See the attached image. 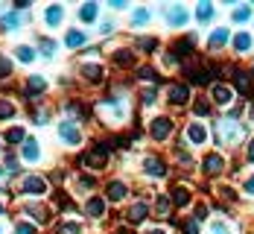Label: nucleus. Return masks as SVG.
Returning <instances> with one entry per match:
<instances>
[{
    "mask_svg": "<svg viewBox=\"0 0 254 234\" xmlns=\"http://www.w3.org/2000/svg\"><path fill=\"white\" fill-rule=\"evenodd\" d=\"M246 126L237 120V117H222L219 123H216V143L219 146H237V143H243L246 140Z\"/></svg>",
    "mask_w": 254,
    "mask_h": 234,
    "instance_id": "f257e3e1",
    "label": "nucleus"
},
{
    "mask_svg": "<svg viewBox=\"0 0 254 234\" xmlns=\"http://www.w3.org/2000/svg\"><path fill=\"white\" fill-rule=\"evenodd\" d=\"M96 111H99V117L105 120V123H111V126H117V123H123L126 120V114H128V108H126V102L120 100H105V102H99L96 105Z\"/></svg>",
    "mask_w": 254,
    "mask_h": 234,
    "instance_id": "f03ea898",
    "label": "nucleus"
},
{
    "mask_svg": "<svg viewBox=\"0 0 254 234\" xmlns=\"http://www.w3.org/2000/svg\"><path fill=\"white\" fill-rule=\"evenodd\" d=\"M108 155H111V149H108L105 143H96L94 149H91V152H88V155L82 158V161H85L88 167L99 170V167H105V164H108Z\"/></svg>",
    "mask_w": 254,
    "mask_h": 234,
    "instance_id": "7ed1b4c3",
    "label": "nucleus"
},
{
    "mask_svg": "<svg viewBox=\"0 0 254 234\" xmlns=\"http://www.w3.org/2000/svg\"><path fill=\"white\" fill-rule=\"evenodd\" d=\"M59 138H62L67 146H76V143L82 140V132H79V126H76L73 120H62V123H59Z\"/></svg>",
    "mask_w": 254,
    "mask_h": 234,
    "instance_id": "20e7f679",
    "label": "nucleus"
},
{
    "mask_svg": "<svg viewBox=\"0 0 254 234\" xmlns=\"http://www.w3.org/2000/svg\"><path fill=\"white\" fill-rule=\"evenodd\" d=\"M164 18H167L169 27H184L187 24V9L184 6H167L164 9Z\"/></svg>",
    "mask_w": 254,
    "mask_h": 234,
    "instance_id": "39448f33",
    "label": "nucleus"
},
{
    "mask_svg": "<svg viewBox=\"0 0 254 234\" xmlns=\"http://www.w3.org/2000/svg\"><path fill=\"white\" fill-rule=\"evenodd\" d=\"M21 190L30 193V196H41V193H47V182L41 176H27L24 185H21Z\"/></svg>",
    "mask_w": 254,
    "mask_h": 234,
    "instance_id": "423d86ee",
    "label": "nucleus"
},
{
    "mask_svg": "<svg viewBox=\"0 0 254 234\" xmlns=\"http://www.w3.org/2000/svg\"><path fill=\"white\" fill-rule=\"evenodd\" d=\"M149 132H152L155 140H167L169 132H172V120H169V117H155L152 126H149Z\"/></svg>",
    "mask_w": 254,
    "mask_h": 234,
    "instance_id": "0eeeda50",
    "label": "nucleus"
},
{
    "mask_svg": "<svg viewBox=\"0 0 254 234\" xmlns=\"http://www.w3.org/2000/svg\"><path fill=\"white\" fill-rule=\"evenodd\" d=\"M211 97H213V102H219V105H231V100H234V88L225 85V82H216V85L211 88Z\"/></svg>",
    "mask_w": 254,
    "mask_h": 234,
    "instance_id": "6e6552de",
    "label": "nucleus"
},
{
    "mask_svg": "<svg viewBox=\"0 0 254 234\" xmlns=\"http://www.w3.org/2000/svg\"><path fill=\"white\" fill-rule=\"evenodd\" d=\"M225 167V158L219 155V152H211L208 158H205V164H202V170L208 173V176H216V173H222Z\"/></svg>",
    "mask_w": 254,
    "mask_h": 234,
    "instance_id": "1a4fd4ad",
    "label": "nucleus"
},
{
    "mask_svg": "<svg viewBox=\"0 0 254 234\" xmlns=\"http://www.w3.org/2000/svg\"><path fill=\"white\" fill-rule=\"evenodd\" d=\"M187 140H190L193 146H202V143L208 140V129H205L202 123H190V126H187Z\"/></svg>",
    "mask_w": 254,
    "mask_h": 234,
    "instance_id": "9d476101",
    "label": "nucleus"
},
{
    "mask_svg": "<svg viewBox=\"0 0 254 234\" xmlns=\"http://www.w3.org/2000/svg\"><path fill=\"white\" fill-rule=\"evenodd\" d=\"M44 21H47V27H50V30H56V27L64 21V9H62V6H56V3H53V6H47Z\"/></svg>",
    "mask_w": 254,
    "mask_h": 234,
    "instance_id": "9b49d317",
    "label": "nucleus"
},
{
    "mask_svg": "<svg viewBox=\"0 0 254 234\" xmlns=\"http://www.w3.org/2000/svg\"><path fill=\"white\" fill-rule=\"evenodd\" d=\"M24 211H27V214H30L32 220H35V223H38V226H41V223H47V220H50V211H47V208H44V205H35V202H30V205H27V208H24Z\"/></svg>",
    "mask_w": 254,
    "mask_h": 234,
    "instance_id": "f8f14e48",
    "label": "nucleus"
},
{
    "mask_svg": "<svg viewBox=\"0 0 254 234\" xmlns=\"http://www.w3.org/2000/svg\"><path fill=\"white\" fill-rule=\"evenodd\" d=\"M228 38H231V33H228L225 27H219V30H213L211 41H208V47H211V50H222L225 44H228Z\"/></svg>",
    "mask_w": 254,
    "mask_h": 234,
    "instance_id": "ddd939ff",
    "label": "nucleus"
},
{
    "mask_svg": "<svg viewBox=\"0 0 254 234\" xmlns=\"http://www.w3.org/2000/svg\"><path fill=\"white\" fill-rule=\"evenodd\" d=\"M143 170H146V176H155V179L167 176V167H164L161 158H146V161H143Z\"/></svg>",
    "mask_w": 254,
    "mask_h": 234,
    "instance_id": "4468645a",
    "label": "nucleus"
},
{
    "mask_svg": "<svg viewBox=\"0 0 254 234\" xmlns=\"http://www.w3.org/2000/svg\"><path fill=\"white\" fill-rule=\"evenodd\" d=\"M146 214H149V208H146L143 202H137V205H131V208L126 211V220H128V223H143V220H146Z\"/></svg>",
    "mask_w": 254,
    "mask_h": 234,
    "instance_id": "2eb2a0df",
    "label": "nucleus"
},
{
    "mask_svg": "<svg viewBox=\"0 0 254 234\" xmlns=\"http://www.w3.org/2000/svg\"><path fill=\"white\" fill-rule=\"evenodd\" d=\"M187 100H190V91H187V85H172V88H169V102H175V105H184Z\"/></svg>",
    "mask_w": 254,
    "mask_h": 234,
    "instance_id": "dca6fc26",
    "label": "nucleus"
},
{
    "mask_svg": "<svg viewBox=\"0 0 254 234\" xmlns=\"http://www.w3.org/2000/svg\"><path fill=\"white\" fill-rule=\"evenodd\" d=\"M126 185H123V182H111V185H108V190H105V196H108V199L111 202H120V199H126Z\"/></svg>",
    "mask_w": 254,
    "mask_h": 234,
    "instance_id": "f3484780",
    "label": "nucleus"
},
{
    "mask_svg": "<svg viewBox=\"0 0 254 234\" xmlns=\"http://www.w3.org/2000/svg\"><path fill=\"white\" fill-rule=\"evenodd\" d=\"M234 82H237V91H240V94H252V76H249V73L234 70Z\"/></svg>",
    "mask_w": 254,
    "mask_h": 234,
    "instance_id": "a211bd4d",
    "label": "nucleus"
},
{
    "mask_svg": "<svg viewBox=\"0 0 254 234\" xmlns=\"http://www.w3.org/2000/svg\"><path fill=\"white\" fill-rule=\"evenodd\" d=\"M64 41H67V47H70V50H76V47H82V44L88 41V35L82 33V30H70Z\"/></svg>",
    "mask_w": 254,
    "mask_h": 234,
    "instance_id": "6ab92c4d",
    "label": "nucleus"
},
{
    "mask_svg": "<svg viewBox=\"0 0 254 234\" xmlns=\"http://www.w3.org/2000/svg\"><path fill=\"white\" fill-rule=\"evenodd\" d=\"M85 211H88V217H102V214H105V199H99V196L88 199Z\"/></svg>",
    "mask_w": 254,
    "mask_h": 234,
    "instance_id": "aec40b11",
    "label": "nucleus"
},
{
    "mask_svg": "<svg viewBox=\"0 0 254 234\" xmlns=\"http://www.w3.org/2000/svg\"><path fill=\"white\" fill-rule=\"evenodd\" d=\"M234 50H237V53H249V50H252V35L249 33L234 35Z\"/></svg>",
    "mask_w": 254,
    "mask_h": 234,
    "instance_id": "412c9836",
    "label": "nucleus"
},
{
    "mask_svg": "<svg viewBox=\"0 0 254 234\" xmlns=\"http://www.w3.org/2000/svg\"><path fill=\"white\" fill-rule=\"evenodd\" d=\"M96 15H99V6H96V3H85V6L79 9V21H85V24H91Z\"/></svg>",
    "mask_w": 254,
    "mask_h": 234,
    "instance_id": "4be33fe9",
    "label": "nucleus"
},
{
    "mask_svg": "<svg viewBox=\"0 0 254 234\" xmlns=\"http://www.w3.org/2000/svg\"><path fill=\"white\" fill-rule=\"evenodd\" d=\"M169 199L175 202L178 208H184V205L190 202V193H187V187H172V193H169Z\"/></svg>",
    "mask_w": 254,
    "mask_h": 234,
    "instance_id": "5701e85b",
    "label": "nucleus"
},
{
    "mask_svg": "<svg viewBox=\"0 0 254 234\" xmlns=\"http://www.w3.org/2000/svg\"><path fill=\"white\" fill-rule=\"evenodd\" d=\"M38 155H41V146L35 140H24V158L27 161H38Z\"/></svg>",
    "mask_w": 254,
    "mask_h": 234,
    "instance_id": "b1692460",
    "label": "nucleus"
},
{
    "mask_svg": "<svg viewBox=\"0 0 254 234\" xmlns=\"http://www.w3.org/2000/svg\"><path fill=\"white\" fill-rule=\"evenodd\" d=\"M82 73H85V79H91V82H99V79H102V67L94 65V62H91V65H82Z\"/></svg>",
    "mask_w": 254,
    "mask_h": 234,
    "instance_id": "393cba45",
    "label": "nucleus"
},
{
    "mask_svg": "<svg viewBox=\"0 0 254 234\" xmlns=\"http://www.w3.org/2000/svg\"><path fill=\"white\" fill-rule=\"evenodd\" d=\"M196 18H199V21H211V18H213V6H211L208 0H202V3L196 6Z\"/></svg>",
    "mask_w": 254,
    "mask_h": 234,
    "instance_id": "a878e982",
    "label": "nucleus"
},
{
    "mask_svg": "<svg viewBox=\"0 0 254 234\" xmlns=\"http://www.w3.org/2000/svg\"><path fill=\"white\" fill-rule=\"evenodd\" d=\"M18 24H21L18 12H9V15H3V18H0V30H18Z\"/></svg>",
    "mask_w": 254,
    "mask_h": 234,
    "instance_id": "bb28decb",
    "label": "nucleus"
},
{
    "mask_svg": "<svg viewBox=\"0 0 254 234\" xmlns=\"http://www.w3.org/2000/svg\"><path fill=\"white\" fill-rule=\"evenodd\" d=\"M15 102L12 100H0V120H9V117H15Z\"/></svg>",
    "mask_w": 254,
    "mask_h": 234,
    "instance_id": "cd10ccee",
    "label": "nucleus"
},
{
    "mask_svg": "<svg viewBox=\"0 0 254 234\" xmlns=\"http://www.w3.org/2000/svg\"><path fill=\"white\" fill-rule=\"evenodd\" d=\"M15 56H18L21 62H32V59H35V50H32L30 44H18V50H15Z\"/></svg>",
    "mask_w": 254,
    "mask_h": 234,
    "instance_id": "c85d7f7f",
    "label": "nucleus"
},
{
    "mask_svg": "<svg viewBox=\"0 0 254 234\" xmlns=\"http://www.w3.org/2000/svg\"><path fill=\"white\" fill-rule=\"evenodd\" d=\"M181 232L184 234H199L202 232V223H199L196 217H193V220H184V223H181Z\"/></svg>",
    "mask_w": 254,
    "mask_h": 234,
    "instance_id": "c756f323",
    "label": "nucleus"
},
{
    "mask_svg": "<svg viewBox=\"0 0 254 234\" xmlns=\"http://www.w3.org/2000/svg\"><path fill=\"white\" fill-rule=\"evenodd\" d=\"M193 111H196V117H208V114H211V102L208 100H196L193 102Z\"/></svg>",
    "mask_w": 254,
    "mask_h": 234,
    "instance_id": "7c9ffc66",
    "label": "nucleus"
},
{
    "mask_svg": "<svg viewBox=\"0 0 254 234\" xmlns=\"http://www.w3.org/2000/svg\"><path fill=\"white\" fill-rule=\"evenodd\" d=\"M149 21V9H134V15H131V24L134 27H143Z\"/></svg>",
    "mask_w": 254,
    "mask_h": 234,
    "instance_id": "2f4dec72",
    "label": "nucleus"
},
{
    "mask_svg": "<svg viewBox=\"0 0 254 234\" xmlns=\"http://www.w3.org/2000/svg\"><path fill=\"white\" fill-rule=\"evenodd\" d=\"M59 234H82L79 223H59Z\"/></svg>",
    "mask_w": 254,
    "mask_h": 234,
    "instance_id": "473e14b6",
    "label": "nucleus"
},
{
    "mask_svg": "<svg viewBox=\"0 0 254 234\" xmlns=\"http://www.w3.org/2000/svg\"><path fill=\"white\" fill-rule=\"evenodd\" d=\"M249 18H252V9H249V6H237V9H234V21H237V24H243V21H249Z\"/></svg>",
    "mask_w": 254,
    "mask_h": 234,
    "instance_id": "72a5a7b5",
    "label": "nucleus"
},
{
    "mask_svg": "<svg viewBox=\"0 0 254 234\" xmlns=\"http://www.w3.org/2000/svg\"><path fill=\"white\" fill-rule=\"evenodd\" d=\"M6 140H9V143H18V140H24V129H21V126L9 129V132H6Z\"/></svg>",
    "mask_w": 254,
    "mask_h": 234,
    "instance_id": "f704fd0d",
    "label": "nucleus"
},
{
    "mask_svg": "<svg viewBox=\"0 0 254 234\" xmlns=\"http://www.w3.org/2000/svg\"><path fill=\"white\" fill-rule=\"evenodd\" d=\"M155 211H158L161 217H164V214H169V199H167V196H158V202H155Z\"/></svg>",
    "mask_w": 254,
    "mask_h": 234,
    "instance_id": "c9c22d12",
    "label": "nucleus"
},
{
    "mask_svg": "<svg viewBox=\"0 0 254 234\" xmlns=\"http://www.w3.org/2000/svg\"><path fill=\"white\" fill-rule=\"evenodd\" d=\"M15 234H35V226H30V223H18V226H15Z\"/></svg>",
    "mask_w": 254,
    "mask_h": 234,
    "instance_id": "e433bc0d",
    "label": "nucleus"
},
{
    "mask_svg": "<svg viewBox=\"0 0 254 234\" xmlns=\"http://www.w3.org/2000/svg\"><path fill=\"white\" fill-rule=\"evenodd\" d=\"M114 62H117V65H128V62H131V53H128V50H120V53L114 56Z\"/></svg>",
    "mask_w": 254,
    "mask_h": 234,
    "instance_id": "4c0bfd02",
    "label": "nucleus"
},
{
    "mask_svg": "<svg viewBox=\"0 0 254 234\" xmlns=\"http://www.w3.org/2000/svg\"><path fill=\"white\" fill-rule=\"evenodd\" d=\"M30 91H44V79L41 76H30Z\"/></svg>",
    "mask_w": 254,
    "mask_h": 234,
    "instance_id": "58836bf2",
    "label": "nucleus"
},
{
    "mask_svg": "<svg viewBox=\"0 0 254 234\" xmlns=\"http://www.w3.org/2000/svg\"><path fill=\"white\" fill-rule=\"evenodd\" d=\"M6 173H18V158H15V155H6Z\"/></svg>",
    "mask_w": 254,
    "mask_h": 234,
    "instance_id": "ea45409f",
    "label": "nucleus"
},
{
    "mask_svg": "<svg viewBox=\"0 0 254 234\" xmlns=\"http://www.w3.org/2000/svg\"><path fill=\"white\" fill-rule=\"evenodd\" d=\"M211 234H231V229H228L225 223H213V226H211Z\"/></svg>",
    "mask_w": 254,
    "mask_h": 234,
    "instance_id": "a19ab883",
    "label": "nucleus"
},
{
    "mask_svg": "<svg viewBox=\"0 0 254 234\" xmlns=\"http://www.w3.org/2000/svg\"><path fill=\"white\" fill-rule=\"evenodd\" d=\"M53 47H56L53 41H47V38L41 41V53H44V56H53Z\"/></svg>",
    "mask_w": 254,
    "mask_h": 234,
    "instance_id": "79ce46f5",
    "label": "nucleus"
},
{
    "mask_svg": "<svg viewBox=\"0 0 254 234\" xmlns=\"http://www.w3.org/2000/svg\"><path fill=\"white\" fill-rule=\"evenodd\" d=\"M137 76H140V79H152V82H155V73H152V67H140V70H137Z\"/></svg>",
    "mask_w": 254,
    "mask_h": 234,
    "instance_id": "37998d69",
    "label": "nucleus"
},
{
    "mask_svg": "<svg viewBox=\"0 0 254 234\" xmlns=\"http://www.w3.org/2000/svg\"><path fill=\"white\" fill-rule=\"evenodd\" d=\"M79 187L91 190V187H94V179H91V176H79Z\"/></svg>",
    "mask_w": 254,
    "mask_h": 234,
    "instance_id": "c03bdc74",
    "label": "nucleus"
},
{
    "mask_svg": "<svg viewBox=\"0 0 254 234\" xmlns=\"http://www.w3.org/2000/svg\"><path fill=\"white\" fill-rule=\"evenodd\" d=\"M140 50H146V53L155 50V38H143V41H140Z\"/></svg>",
    "mask_w": 254,
    "mask_h": 234,
    "instance_id": "a18cd8bd",
    "label": "nucleus"
},
{
    "mask_svg": "<svg viewBox=\"0 0 254 234\" xmlns=\"http://www.w3.org/2000/svg\"><path fill=\"white\" fill-rule=\"evenodd\" d=\"M143 102H146V105L155 102V88H152V91H143Z\"/></svg>",
    "mask_w": 254,
    "mask_h": 234,
    "instance_id": "49530a36",
    "label": "nucleus"
},
{
    "mask_svg": "<svg viewBox=\"0 0 254 234\" xmlns=\"http://www.w3.org/2000/svg\"><path fill=\"white\" fill-rule=\"evenodd\" d=\"M99 33H102V35L114 33V27H111V21H105V24H102V27H99Z\"/></svg>",
    "mask_w": 254,
    "mask_h": 234,
    "instance_id": "de8ad7c7",
    "label": "nucleus"
},
{
    "mask_svg": "<svg viewBox=\"0 0 254 234\" xmlns=\"http://www.w3.org/2000/svg\"><path fill=\"white\" fill-rule=\"evenodd\" d=\"M246 193H249V196H254V176L246 182Z\"/></svg>",
    "mask_w": 254,
    "mask_h": 234,
    "instance_id": "09e8293b",
    "label": "nucleus"
},
{
    "mask_svg": "<svg viewBox=\"0 0 254 234\" xmlns=\"http://www.w3.org/2000/svg\"><path fill=\"white\" fill-rule=\"evenodd\" d=\"M249 161H252V164H254V140H252V143H249Z\"/></svg>",
    "mask_w": 254,
    "mask_h": 234,
    "instance_id": "8fccbe9b",
    "label": "nucleus"
},
{
    "mask_svg": "<svg viewBox=\"0 0 254 234\" xmlns=\"http://www.w3.org/2000/svg\"><path fill=\"white\" fill-rule=\"evenodd\" d=\"M149 234H167V232H164V229H152Z\"/></svg>",
    "mask_w": 254,
    "mask_h": 234,
    "instance_id": "3c124183",
    "label": "nucleus"
},
{
    "mask_svg": "<svg viewBox=\"0 0 254 234\" xmlns=\"http://www.w3.org/2000/svg\"><path fill=\"white\" fill-rule=\"evenodd\" d=\"M3 176H6V170H0V187H3Z\"/></svg>",
    "mask_w": 254,
    "mask_h": 234,
    "instance_id": "603ef678",
    "label": "nucleus"
},
{
    "mask_svg": "<svg viewBox=\"0 0 254 234\" xmlns=\"http://www.w3.org/2000/svg\"><path fill=\"white\" fill-rule=\"evenodd\" d=\"M114 234H128V229H117V232H114Z\"/></svg>",
    "mask_w": 254,
    "mask_h": 234,
    "instance_id": "864d4df0",
    "label": "nucleus"
},
{
    "mask_svg": "<svg viewBox=\"0 0 254 234\" xmlns=\"http://www.w3.org/2000/svg\"><path fill=\"white\" fill-rule=\"evenodd\" d=\"M0 214H3V205H0Z\"/></svg>",
    "mask_w": 254,
    "mask_h": 234,
    "instance_id": "5fc2aeb1",
    "label": "nucleus"
},
{
    "mask_svg": "<svg viewBox=\"0 0 254 234\" xmlns=\"http://www.w3.org/2000/svg\"><path fill=\"white\" fill-rule=\"evenodd\" d=\"M0 234H3V229H0Z\"/></svg>",
    "mask_w": 254,
    "mask_h": 234,
    "instance_id": "6e6d98bb",
    "label": "nucleus"
}]
</instances>
